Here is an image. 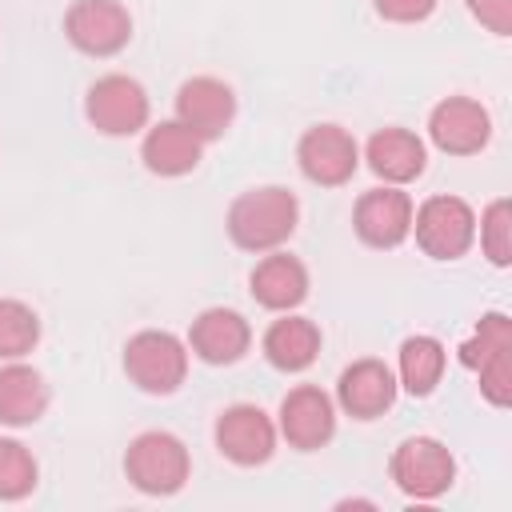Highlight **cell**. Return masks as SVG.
Listing matches in <instances>:
<instances>
[{"mask_svg":"<svg viewBox=\"0 0 512 512\" xmlns=\"http://www.w3.org/2000/svg\"><path fill=\"white\" fill-rule=\"evenodd\" d=\"M504 348H512V324H508L504 312H488V316H480L472 340L460 344V364L476 372L484 360H492V356L504 352Z\"/></svg>","mask_w":512,"mask_h":512,"instance_id":"cell-23","label":"cell"},{"mask_svg":"<svg viewBox=\"0 0 512 512\" xmlns=\"http://www.w3.org/2000/svg\"><path fill=\"white\" fill-rule=\"evenodd\" d=\"M248 284H252L256 304H264L272 312H288L308 296V268L288 252H272L252 268Z\"/></svg>","mask_w":512,"mask_h":512,"instance_id":"cell-17","label":"cell"},{"mask_svg":"<svg viewBox=\"0 0 512 512\" xmlns=\"http://www.w3.org/2000/svg\"><path fill=\"white\" fill-rule=\"evenodd\" d=\"M480 244L496 268L512 264V204L508 200H492L488 212L480 216Z\"/></svg>","mask_w":512,"mask_h":512,"instance_id":"cell-25","label":"cell"},{"mask_svg":"<svg viewBox=\"0 0 512 512\" xmlns=\"http://www.w3.org/2000/svg\"><path fill=\"white\" fill-rule=\"evenodd\" d=\"M128 480L148 496H172L188 480V448L172 432H140L124 452Z\"/></svg>","mask_w":512,"mask_h":512,"instance_id":"cell-3","label":"cell"},{"mask_svg":"<svg viewBox=\"0 0 512 512\" xmlns=\"http://www.w3.org/2000/svg\"><path fill=\"white\" fill-rule=\"evenodd\" d=\"M36 488V460L20 440L0 436V500H24Z\"/></svg>","mask_w":512,"mask_h":512,"instance_id":"cell-24","label":"cell"},{"mask_svg":"<svg viewBox=\"0 0 512 512\" xmlns=\"http://www.w3.org/2000/svg\"><path fill=\"white\" fill-rule=\"evenodd\" d=\"M200 152H204V140L192 128H184L180 120H164V124L148 128L144 148H140L144 168L156 172V176H184V172H192L200 164Z\"/></svg>","mask_w":512,"mask_h":512,"instance_id":"cell-16","label":"cell"},{"mask_svg":"<svg viewBox=\"0 0 512 512\" xmlns=\"http://www.w3.org/2000/svg\"><path fill=\"white\" fill-rule=\"evenodd\" d=\"M436 0H376V12L392 24H416L424 16H432Z\"/></svg>","mask_w":512,"mask_h":512,"instance_id":"cell-28","label":"cell"},{"mask_svg":"<svg viewBox=\"0 0 512 512\" xmlns=\"http://www.w3.org/2000/svg\"><path fill=\"white\" fill-rule=\"evenodd\" d=\"M296 216H300V204L288 188L280 184H268V188H248L232 200L228 208V236L236 248L244 252H272L280 248L292 232H296Z\"/></svg>","mask_w":512,"mask_h":512,"instance_id":"cell-1","label":"cell"},{"mask_svg":"<svg viewBox=\"0 0 512 512\" xmlns=\"http://www.w3.org/2000/svg\"><path fill=\"white\" fill-rule=\"evenodd\" d=\"M280 432L292 448L312 452L324 448L336 432V408L328 400V392H320L316 384H300L280 400Z\"/></svg>","mask_w":512,"mask_h":512,"instance_id":"cell-12","label":"cell"},{"mask_svg":"<svg viewBox=\"0 0 512 512\" xmlns=\"http://www.w3.org/2000/svg\"><path fill=\"white\" fill-rule=\"evenodd\" d=\"M216 448L240 464V468H256L272 456L276 448V424L256 408V404H232L220 412L216 420Z\"/></svg>","mask_w":512,"mask_h":512,"instance_id":"cell-10","label":"cell"},{"mask_svg":"<svg viewBox=\"0 0 512 512\" xmlns=\"http://www.w3.org/2000/svg\"><path fill=\"white\" fill-rule=\"evenodd\" d=\"M188 344L192 352L204 360V364H236L248 344H252V332H248V320L232 308H208L192 320V332H188Z\"/></svg>","mask_w":512,"mask_h":512,"instance_id":"cell-15","label":"cell"},{"mask_svg":"<svg viewBox=\"0 0 512 512\" xmlns=\"http://www.w3.org/2000/svg\"><path fill=\"white\" fill-rule=\"evenodd\" d=\"M64 32L88 56H116L132 36V16L120 0H76L64 12Z\"/></svg>","mask_w":512,"mask_h":512,"instance_id":"cell-7","label":"cell"},{"mask_svg":"<svg viewBox=\"0 0 512 512\" xmlns=\"http://www.w3.org/2000/svg\"><path fill=\"white\" fill-rule=\"evenodd\" d=\"M124 372L140 392L168 396L188 376V352L172 332L148 328V332H136L124 344Z\"/></svg>","mask_w":512,"mask_h":512,"instance_id":"cell-2","label":"cell"},{"mask_svg":"<svg viewBox=\"0 0 512 512\" xmlns=\"http://www.w3.org/2000/svg\"><path fill=\"white\" fill-rule=\"evenodd\" d=\"M356 236L372 248H396L412 232V200L400 188H372L356 200Z\"/></svg>","mask_w":512,"mask_h":512,"instance_id":"cell-13","label":"cell"},{"mask_svg":"<svg viewBox=\"0 0 512 512\" xmlns=\"http://www.w3.org/2000/svg\"><path fill=\"white\" fill-rule=\"evenodd\" d=\"M468 12L496 36H512V0H468Z\"/></svg>","mask_w":512,"mask_h":512,"instance_id":"cell-27","label":"cell"},{"mask_svg":"<svg viewBox=\"0 0 512 512\" xmlns=\"http://www.w3.org/2000/svg\"><path fill=\"white\" fill-rule=\"evenodd\" d=\"M40 340V320L24 300H0V360H20Z\"/></svg>","mask_w":512,"mask_h":512,"instance_id":"cell-22","label":"cell"},{"mask_svg":"<svg viewBox=\"0 0 512 512\" xmlns=\"http://www.w3.org/2000/svg\"><path fill=\"white\" fill-rule=\"evenodd\" d=\"M444 344L436 336H408L400 344V384L412 396H428L444 376Z\"/></svg>","mask_w":512,"mask_h":512,"instance_id":"cell-21","label":"cell"},{"mask_svg":"<svg viewBox=\"0 0 512 512\" xmlns=\"http://www.w3.org/2000/svg\"><path fill=\"white\" fill-rule=\"evenodd\" d=\"M84 112H88L96 132H104V136H132V132H140L148 124V92L132 76L112 72V76H100L88 88Z\"/></svg>","mask_w":512,"mask_h":512,"instance_id":"cell-6","label":"cell"},{"mask_svg":"<svg viewBox=\"0 0 512 512\" xmlns=\"http://www.w3.org/2000/svg\"><path fill=\"white\" fill-rule=\"evenodd\" d=\"M392 480L404 496L416 500H436L452 488L456 480V460L436 436H408L392 452Z\"/></svg>","mask_w":512,"mask_h":512,"instance_id":"cell-5","label":"cell"},{"mask_svg":"<svg viewBox=\"0 0 512 512\" xmlns=\"http://www.w3.org/2000/svg\"><path fill=\"white\" fill-rule=\"evenodd\" d=\"M428 136L440 152L448 156H472L488 144L492 136V120H488V108L480 100H468V96H448L432 108L428 116Z\"/></svg>","mask_w":512,"mask_h":512,"instance_id":"cell-9","label":"cell"},{"mask_svg":"<svg viewBox=\"0 0 512 512\" xmlns=\"http://www.w3.org/2000/svg\"><path fill=\"white\" fill-rule=\"evenodd\" d=\"M296 160H300V172L312 184L340 188V184L352 180V172L360 164V148H356L352 132H344L340 124H316L300 136Z\"/></svg>","mask_w":512,"mask_h":512,"instance_id":"cell-8","label":"cell"},{"mask_svg":"<svg viewBox=\"0 0 512 512\" xmlns=\"http://www.w3.org/2000/svg\"><path fill=\"white\" fill-rule=\"evenodd\" d=\"M320 352V328L304 316H284L264 332V356L280 372H304Z\"/></svg>","mask_w":512,"mask_h":512,"instance_id":"cell-20","label":"cell"},{"mask_svg":"<svg viewBox=\"0 0 512 512\" xmlns=\"http://www.w3.org/2000/svg\"><path fill=\"white\" fill-rule=\"evenodd\" d=\"M424 140L408 128H380L368 140V168L388 184H408L424 172Z\"/></svg>","mask_w":512,"mask_h":512,"instance_id":"cell-18","label":"cell"},{"mask_svg":"<svg viewBox=\"0 0 512 512\" xmlns=\"http://www.w3.org/2000/svg\"><path fill=\"white\" fill-rule=\"evenodd\" d=\"M412 232L432 260H460L476 240V212L460 196H428L412 212Z\"/></svg>","mask_w":512,"mask_h":512,"instance_id":"cell-4","label":"cell"},{"mask_svg":"<svg viewBox=\"0 0 512 512\" xmlns=\"http://www.w3.org/2000/svg\"><path fill=\"white\" fill-rule=\"evenodd\" d=\"M48 408V384L36 368L28 364H8L0 368V424L24 428L36 424Z\"/></svg>","mask_w":512,"mask_h":512,"instance_id":"cell-19","label":"cell"},{"mask_svg":"<svg viewBox=\"0 0 512 512\" xmlns=\"http://www.w3.org/2000/svg\"><path fill=\"white\" fill-rule=\"evenodd\" d=\"M336 396H340V408L356 420H376L380 412L392 408L396 400V376L388 372V364L380 360H356L340 372V384H336Z\"/></svg>","mask_w":512,"mask_h":512,"instance_id":"cell-14","label":"cell"},{"mask_svg":"<svg viewBox=\"0 0 512 512\" xmlns=\"http://www.w3.org/2000/svg\"><path fill=\"white\" fill-rule=\"evenodd\" d=\"M480 392L496 404V408H504L508 400H512V368H508V348L504 352H496L492 360H484L480 368Z\"/></svg>","mask_w":512,"mask_h":512,"instance_id":"cell-26","label":"cell"},{"mask_svg":"<svg viewBox=\"0 0 512 512\" xmlns=\"http://www.w3.org/2000/svg\"><path fill=\"white\" fill-rule=\"evenodd\" d=\"M236 116V96L224 80L216 76H192L180 84L176 92V120L184 128H192L200 140H216L228 132Z\"/></svg>","mask_w":512,"mask_h":512,"instance_id":"cell-11","label":"cell"}]
</instances>
